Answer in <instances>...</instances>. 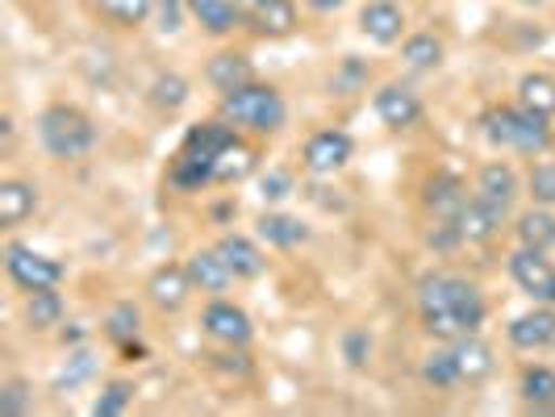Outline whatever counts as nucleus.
I'll list each match as a JSON object with an SVG mask.
<instances>
[{
  "instance_id": "cd10ccee",
  "label": "nucleus",
  "mask_w": 555,
  "mask_h": 417,
  "mask_svg": "<svg viewBox=\"0 0 555 417\" xmlns=\"http://www.w3.org/2000/svg\"><path fill=\"white\" fill-rule=\"evenodd\" d=\"M422 380H426V389L435 392H447L455 389V385H464V372H460V360H455V347L447 342V347H435L426 360H422Z\"/></svg>"
},
{
  "instance_id": "f3484780",
  "label": "nucleus",
  "mask_w": 555,
  "mask_h": 417,
  "mask_svg": "<svg viewBox=\"0 0 555 417\" xmlns=\"http://www.w3.org/2000/svg\"><path fill=\"white\" fill-rule=\"evenodd\" d=\"M184 268H189V276H193V284L201 288V292H209V297H222L225 288L234 284V272H230V263L222 259V250L218 247H209V250H201L196 247L189 259H184Z\"/></svg>"
},
{
  "instance_id": "e433bc0d",
  "label": "nucleus",
  "mask_w": 555,
  "mask_h": 417,
  "mask_svg": "<svg viewBox=\"0 0 555 417\" xmlns=\"http://www.w3.org/2000/svg\"><path fill=\"white\" fill-rule=\"evenodd\" d=\"M34 409V396H29L26 380H9L4 389H0V414L4 417H22Z\"/></svg>"
},
{
  "instance_id": "a19ab883",
  "label": "nucleus",
  "mask_w": 555,
  "mask_h": 417,
  "mask_svg": "<svg viewBox=\"0 0 555 417\" xmlns=\"http://www.w3.org/2000/svg\"><path fill=\"white\" fill-rule=\"evenodd\" d=\"M367 351H372V338H367V334H347V363H351V367H360L363 360H367Z\"/></svg>"
},
{
  "instance_id": "473e14b6",
  "label": "nucleus",
  "mask_w": 555,
  "mask_h": 417,
  "mask_svg": "<svg viewBox=\"0 0 555 417\" xmlns=\"http://www.w3.org/2000/svg\"><path fill=\"white\" fill-rule=\"evenodd\" d=\"M142 334V309L134 301H117V305L105 313V338H113L117 347L126 342H139Z\"/></svg>"
},
{
  "instance_id": "a878e982",
  "label": "nucleus",
  "mask_w": 555,
  "mask_h": 417,
  "mask_svg": "<svg viewBox=\"0 0 555 417\" xmlns=\"http://www.w3.org/2000/svg\"><path fill=\"white\" fill-rule=\"evenodd\" d=\"M443 55H447V47L435 29H417V34H405V38H401V58H405V67H414V71H435V67L443 63Z\"/></svg>"
},
{
  "instance_id": "7ed1b4c3",
  "label": "nucleus",
  "mask_w": 555,
  "mask_h": 417,
  "mask_svg": "<svg viewBox=\"0 0 555 417\" xmlns=\"http://www.w3.org/2000/svg\"><path fill=\"white\" fill-rule=\"evenodd\" d=\"M218 117L234 121L238 130H250L259 139H272L288 126V101L280 96L276 83L250 80L234 92H222L218 96Z\"/></svg>"
},
{
  "instance_id": "423d86ee",
  "label": "nucleus",
  "mask_w": 555,
  "mask_h": 417,
  "mask_svg": "<svg viewBox=\"0 0 555 417\" xmlns=\"http://www.w3.org/2000/svg\"><path fill=\"white\" fill-rule=\"evenodd\" d=\"M4 272L22 292H29V288H59L67 279V268L59 259L26 247V243H9L4 247Z\"/></svg>"
},
{
  "instance_id": "b1692460",
  "label": "nucleus",
  "mask_w": 555,
  "mask_h": 417,
  "mask_svg": "<svg viewBox=\"0 0 555 417\" xmlns=\"http://www.w3.org/2000/svg\"><path fill=\"white\" fill-rule=\"evenodd\" d=\"M22 313H26L29 330L47 334V330H55V326H63V313H67V305H63L59 288H29Z\"/></svg>"
},
{
  "instance_id": "4468645a",
  "label": "nucleus",
  "mask_w": 555,
  "mask_h": 417,
  "mask_svg": "<svg viewBox=\"0 0 555 417\" xmlns=\"http://www.w3.org/2000/svg\"><path fill=\"white\" fill-rule=\"evenodd\" d=\"M468 200H473V196H468V184H464L460 175H451V171H435V175L422 184V205H426V213H430L435 222H460V213H464Z\"/></svg>"
},
{
  "instance_id": "4be33fe9",
  "label": "nucleus",
  "mask_w": 555,
  "mask_h": 417,
  "mask_svg": "<svg viewBox=\"0 0 555 417\" xmlns=\"http://www.w3.org/2000/svg\"><path fill=\"white\" fill-rule=\"evenodd\" d=\"M38 209V188L29 180H0V225L13 230Z\"/></svg>"
},
{
  "instance_id": "dca6fc26",
  "label": "nucleus",
  "mask_w": 555,
  "mask_h": 417,
  "mask_svg": "<svg viewBox=\"0 0 555 417\" xmlns=\"http://www.w3.org/2000/svg\"><path fill=\"white\" fill-rule=\"evenodd\" d=\"M473 196H480V200H489L493 209H501V213H509L514 209V200L522 196V180H518V171L509 164H485L480 171H476V188Z\"/></svg>"
},
{
  "instance_id": "72a5a7b5",
  "label": "nucleus",
  "mask_w": 555,
  "mask_h": 417,
  "mask_svg": "<svg viewBox=\"0 0 555 417\" xmlns=\"http://www.w3.org/2000/svg\"><path fill=\"white\" fill-rule=\"evenodd\" d=\"M189 96H193V88H189L184 76H176V71H164V76L151 80V105L155 109L176 113L180 105H189Z\"/></svg>"
},
{
  "instance_id": "c756f323",
  "label": "nucleus",
  "mask_w": 555,
  "mask_h": 417,
  "mask_svg": "<svg viewBox=\"0 0 555 417\" xmlns=\"http://www.w3.org/2000/svg\"><path fill=\"white\" fill-rule=\"evenodd\" d=\"M518 392H522V401L534 405V409H552L555 405V372L552 367H543V363H530V367H522Z\"/></svg>"
},
{
  "instance_id": "58836bf2",
  "label": "nucleus",
  "mask_w": 555,
  "mask_h": 417,
  "mask_svg": "<svg viewBox=\"0 0 555 417\" xmlns=\"http://www.w3.org/2000/svg\"><path fill=\"white\" fill-rule=\"evenodd\" d=\"M259 188H263V200H284V196H293V175L288 171H268L263 180H259Z\"/></svg>"
},
{
  "instance_id": "6e6552de",
  "label": "nucleus",
  "mask_w": 555,
  "mask_h": 417,
  "mask_svg": "<svg viewBox=\"0 0 555 417\" xmlns=\"http://www.w3.org/2000/svg\"><path fill=\"white\" fill-rule=\"evenodd\" d=\"M238 4V22L255 38H293L301 29L297 0H234Z\"/></svg>"
},
{
  "instance_id": "7c9ffc66",
  "label": "nucleus",
  "mask_w": 555,
  "mask_h": 417,
  "mask_svg": "<svg viewBox=\"0 0 555 417\" xmlns=\"http://www.w3.org/2000/svg\"><path fill=\"white\" fill-rule=\"evenodd\" d=\"M518 105H527V109L552 117L555 113V76H547V71H527V76L518 80Z\"/></svg>"
},
{
  "instance_id": "bb28decb",
  "label": "nucleus",
  "mask_w": 555,
  "mask_h": 417,
  "mask_svg": "<svg viewBox=\"0 0 555 417\" xmlns=\"http://www.w3.org/2000/svg\"><path fill=\"white\" fill-rule=\"evenodd\" d=\"M451 347H455V360H460V372H464L468 385L493 376V347H489L480 334H464V338H455Z\"/></svg>"
},
{
  "instance_id": "f257e3e1",
  "label": "nucleus",
  "mask_w": 555,
  "mask_h": 417,
  "mask_svg": "<svg viewBox=\"0 0 555 417\" xmlns=\"http://www.w3.org/2000/svg\"><path fill=\"white\" fill-rule=\"evenodd\" d=\"M414 309L422 330L439 342H455L464 334H480L485 326V297L468 276H455V272H430V276L417 279Z\"/></svg>"
},
{
  "instance_id": "1a4fd4ad",
  "label": "nucleus",
  "mask_w": 555,
  "mask_h": 417,
  "mask_svg": "<svg viewBox=\"0 0 555 417\" xmlns=\"http://www.w3.org/2000/svg\"><path fill=\"white\" fill-rule=\"evenodd\" d=\"M201 330H205V338L222 342L230 351H243L250 338H255V322H250V313L243 305H234L225 297H214L205 305V313H201Z\"/></svg>"
},
{
  "instance_id": "6ab92c4d",
  "label": "nucleus",
  "mask_w": 555,
  "mask_h": 417,
  "mask_svg": "<svg viewBox=\"0 0 555 417\" xmlns=\"http://www.w3.org/2000/svg\"><path fill=\"white\" fill-rule=\"evenodd\" d=\"M205 80H209V88H218V92H234V88H243V83L255 80L250 55L247 51H218V55L205 63Z\"/></svg>"
},
{
  "instance_id": "5701e85b",
  "label": "nucleus",
  "mask_w": 555,
  "mask_h": 417,
  "mask_svg": "<svg viewBox=\"0 0 555 417\" xmlns=\"http://www.w3.org/2000/svg\"><path fill=\"white\" fill-rule=\"evenodd\" d=\"M259 243H268V247L276 250H297L301 243H309V225L301 218H293V213H263L259 218Z\"/></svg>"
},
{
  "instance_id": "ddd939ff",
  "label": "nucleus",
  "mask_w": 555,
  "mask_h": 417,
  "mask_svg": "<svg viewBox=\"0 0 555 417\" xmlns=\"http://www.w3.org/2000/svg\"><path fill=\"white\" fill-rule=\"evenodd\" d=\"M193 276L184 263H164L146 276V301L159 309V313H180L193 297Z\"/></svg>"
},
{
  "instance_id": "9b49d317",
  "label": "nucleus",
  "mask_w": 555,
  "mask_h": 417,
  "mask_svg": "<svg viewBox=\"0 0 555 417\" xmlns=\"http://www.w3.org/2000/svg\"><path fill=\"white\" fill-rule=\"evenodd\" d=\"M372 113L389 126V130H414L417 121H422V96H417L410 83H380L376 92H372Z\"/></svg>"
},
{
  "instance_id": "39448f33",
  "label": "nucleus",
  "mask_w": 555,
  "mask_h": 417,
  "mask_svg": "<svg viewBox=\"0 0 555 417\" xmlns=\"http://www.w3.org/2000/svg\"><path fill=\"white\" fill-rule=\"evenodd\" d=\"M480 134L498 151L543 155L552 146V117L527 109V105H493L480 113Z\"/></svg>"
},
{
  "instance_id": "aec40b11",
  "label": "nucleus",
  "mask_w": 555,
  "mask_h": 417,
  "mask_svg": "<svg viewBox=\"0 0 555 417\" xmlns=\"http://www.w3.org/2000/svg\"><path fill=\"white\" fill-rule=\"evenodd\" d=\"M505 218L509 213H501V209H493L489 200H480V196H473L468 205H464V213H460V234H464V243H493L501 234V225H505Z\"/></svg>"
},
{
  "instance_id": "20e7f679",
  "label": "nucleus",
  "mask_w": 555,
  "mask_h": 417,
  "mask_svg": "<svg viewBox=\"0 0 555 417\" xmlns=\"http://www.w3.org/2000/svg\"><path fill=\"white\" fill-rule=\"evenodd\" d=\"M34 130H38V142H42V151L59 159V164H76L83 155H92L96 151V121L80 109V105H67V101H55V105H47V109L38 113V121H34Z\"/></svg>"
},
{
  "instance_id": "2eb2a0df",
  "label": "nucleus",
  "mask_w": 555,
  "mask_h": 417,
  "mask_svg": "<svg viewBox=\"0 0 555 417\" xmlns=\"http://www.w3.org/2000/svg\"><path fill=\"white\" fill-rule=\"evenodd\" d=\"M505 338L514 351H547L555 342V305H534L527 313H518L509 326H505Z\"/></svg>"
},
{
  "instance_id": "79ce46f5",
  "label": "nucleus",
  "mask_w": 555,
  "mask_h": 417,
  "mask_svg": "<svg viewBox=\"0 0 555 417\" xmlns=\"http://www.w3.org/2000/svg\"><path fill=\"white\" fill-rule=\"evenodd\" d=\"M306 9H313V13H334V9H343L347 0H301Z\"/></svg>"
},
{
  "instance_id": "412c9836",
  "label": "nucleus",
  "mask_w": 555,
  "mask_h": 417,
  "mask_svg": "<svg viewBox=\"0 0 555 417\" xmlns=\"http://www.w3.org/2000/svg\"><path fill=\"white\" fill-rule=\"evenodd\" d=\"M189 17H193L209 38H225V34L243 29L234 0H189Z\"/></svg>"
},
{
  "instance_id": "4c0bfd02",
  "label": "nucleus",
  "mask_w": 555,
  "mask_h": 417,
  "mask_svg": "<svg viewBox=\"0 0 555 417\" xmlns=\"http://www.w3.org/2000/svg\"><path fill=\"white\" fill-rule=\"evenodd\" d=\"M155 13H159V29H164V34H176L180 22L189 17V0H155Z\"/></svg>"
},
{
  "instance_id": "9d476101",
  "label": "nucleus",
  "mask_w": 555,
  "mask_h": 417,
  "mask_svg": "<svg viewBox=\"0 0 555 417\" xmlns=\"http://www.w3.org/2000/svg\"><path fill=\"white\" fill-rule=\"evenodd\" d=\"M356 155V139L347 130H318L306 139V151H301V164H306L309 175H334L351 164Z\"/></svg>"
},
{
  "instance_id": "a211bd4d",
  "label": "nucleus",
  "mask_w": 555,
  "mask_h": 417,
  "mask_svg": "<svg viewBox=\"0 0 555 417\" xmlns=\"http://www.w3.org/2000/svg\"><path fill=\"white\" fill-rule=\"evenodd\" d=\"M218 250H222V259L230 263V272L238 279H255L268 272V255L259 250V243L250 234H222Z\"/></svg>"
},
{
  "instance_id": "2f4dec72",
  "label": "nucleus",
  "mask_w": 555,
  "mask_h": 417,
  "mask_svg": "<svg viewBox=\"0 0 555 417\" xmlns=\"http://www.w3.org/2000/svg\"><path fill=\"white\" fill-rule=\"evenodd\" d=\"M250 171H255V146L238 139L222 151V159L214 167V184H238V180H247Z\"/></svg>"
},
{
  "instance_id": "c03bdc74",
  "label": "nucleus",
  "mask_w": 555,
  "mask_h": 417,
  "mask_svg": "<svg viewBox=\"0 0 555 417\" xmlns=\"http://www.w3.org/2000/svg\"><path fill=\"white\" fill-rule=\"evenodd\" d=\"M514 4H522V9H543L547 0H514Z\"/></svg>"
},
{
  "instance_id": "f03ea898",
  "label": "nucleus",
  "mask_w": 555,
  "mask_h": 417,
  "mask_svg": "<svg viewBox=\"0 0 555 417\" xmlns=\"http://www.w3.org/2000/svg\"><path fill=\"white\" fill-rule=\"evenodd\" d=\"M238 139H243L238 126L225 121V117H209V121L189 126V134L180 139L171 164H167V184H171L176 193H201V188H209L222 151Z\"/></svg>"
},
{
  "instance_id": "37998d69",
  "label": "nucleus",
  "mask_w": 555,
  "mask_h": 417,
  "mask_svg": "<svg viewBox=\"0 0 555 417\" xmlns=\"http://www.w3.org/2000/svg\"><path fill=\"white\" fill-rule=\"evenodd\" d=\"M80 338H83V326H80V322H76L72 330H63V342H80Z\"/></svg>"
},
{
  "instance_id": "0eeeda50",
  "label": "nucleus",
  "mask_w": 555,
  "mask_h": 417,
  "mask_svg": "<svg viewBox=\"0 0 555 417\" xmlns=\"http://www.w3.org/2000/svg\"><path fill=\"white\" fill-rule=\"evenodd\" d=\"M509 279L518 284V292L530 297V305H555V263L547 250L518 247L509 255Z\"/></svg>"
},
{
  "instance_id": "c85d7f7f",
  "label": "nucleus",
  "mask_w": 555,
  "mask_h": 417,
  "mask_svg": "<svg viewBox=\"0 0 555 417\" xmlns=\"http://www.w3.org/2000/svg\"><path fill=\"white\" fill-rule=\"evenodd\" d=\"M88 4L101 22H109L117 29H139L155 13V0H88Z\"/></svg>"
},
{
  "instance_id": "393cba45",
  "label": "nucleus",
  "mask_w": 555,
  "mask_h": 417,
  "mask_svg": "<svg viewBox=\"0 0 555 417\" xmlns=\"http://www.w3.org/2000/svg\"><path fill=\"white\" fill-rule=\"evenodd\" d=\"M514 234H518V247L555 250V213L547 209V205H534V209H527V213H518Z\"/></svg>"
},
{
  "instance_id": "ea45409f",
  "label": "nucleus",
  "mask_w": 555,
  "mask_h": 417,
  "mask_svg": "<svg viewBox=\"0 0 555 417\" xmlns=\"http://www.w3.org/2000/svg\"><path fill=\"white\" fill-rule=\"evenodd\" d=\"M92 367H96L92 355H88V351H76V355H72V372H63L59 385H63V380H67V385H80L83 376H92Z\"/></svg>"
},
{
  "instance_id": "f704fd0d",
  "label": "nucleus",
  "mask_w": 555,
  "mask_h": 417,
  "mask_svg": "<svg viewBox=\"0 0 555 417\" xmlns=\"http://www.w3.org/2000/svg\"><path fill=\"white\" fill-rule=\"evenodd\" d=\"M134 405V385L130 380H109L92 401V417H121Z\"/></svg>"
},
{
  "instance_id": "f8f14e48",
  "label": "nucleus",
  "mask_w": 555,
  "mask_h": 417,
  "mask_svg": "<svg viewBox=\"0 0 555 417\" xmlns=\"http://www.w3.org/2000/svg\"><path fill=\"white\" fill-rule=\"evenodd\" d=\"M410 29V13L401 0H367L360 9V34L372 47H397Z\"/></svg>"
},
{
  "instance_id": "c9c22d12",
  "label": "nucleus",
  "mask_w": 555,
  "mask_h": 417,
  "mask_svg": "<svg viewBox=\"0 0 555 417\" xmlns=\"http://www.w3.org/2000/svg\"><path fill=\"white\" fill-rule=\"evenodd\" d=\"M527 193H530V200H534V205H547V209L555 205V164H552V159H543V164L530 167Z\"/></svg>"
}]
</instances>
